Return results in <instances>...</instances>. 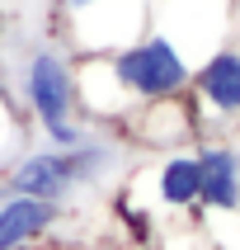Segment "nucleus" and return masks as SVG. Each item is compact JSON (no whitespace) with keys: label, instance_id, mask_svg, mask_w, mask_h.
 <instances>
[{"label":"nucleus","instance_id":"obj_5","mask_svg":"<svg viewBox=\"0 0 240 250\" xmlns=\"http://www.w3.org/2000/svg\"><path fill=\"white\" fill-rule=\"evenodd\" d=\"M198 142H236L240 137V38L203 62L188 81Z\"/></svg>","mask_w":240,"mask_h":250},{"label":"nucleus","instance_id":"obj_10","mask_svg":"<svg viewBox=\"0 0 240 250\" xmlns=\"http://www.w3.org/2000/svg\"><path fill=\"white\" fill-rule=\"evenodd\" d=\"M24 146H28V118L10 99V90L0 85V175L10 170V161L24 151Z\"/></svg>","mask_w":240,"mask_h":250},{"label":"nucleus","instance_id":"obj_3","mask_svg":"<svg viewBox=\"0 0 240 250\" xmlns=\"http://www.w3.org/2000/svg\"><path fill=\"white\" fill-rule=\"evenodd\" d=\"M109 66L123 85V95L132 104H155V99H174L188 95V81H193V62L174 47L169 38H160L155 28H146L137 42H127L123 52H109Z\"/></svg>","mask_w":240,"mask_h":250},{"label":"nucleus","instance_id":"obj_11","mask_svg":"<svg viewBox=\"0 0 240 250\" xmlns=\"http://www.w3.org/2000/svg\"><path fill=\"white\" fill-rule=\"evenodd\" d=\"M236 146H240V142H236Z\"/></svg>","mask_w":240,"mask_h":250},{"label":"nucleus","instance_id":"obj_2","mask_svg":"<svg viewBox=\"0 0 240 250\" xmlns=\"http://www.w3.org/2000/svg\"><path fill=\"white\" fill-rule=\"evenodd\" d=\"M52 19L71 57H109L146 33L151 0H52Z\"/></svg>","mask_w":240,"mask_h":250},{"label":"nucleus","instance_id":"obj_4","mask_svg":"<svg viewBox=\"0 0 240 250\" xmlns=\"http://www.w3.org/2000/svg\"><path fill=\"white\" fill-rule=\"evenodd\" d=\"M146 28H155L193 66H203L217 47L240 38V0H151Z\"/></svg>","mask_w":240,"mask_h":250},{"label":"nucleus","instance_id":"obj_1","mask_svg":"<svg viewBox=\"0 0 240 250\" xmlns=\"http://www.w3.org/2000/svg\"><path fill=\"white\" fill-rule=\"evenodd\" d=\"M5 66L10 71L0 76V85L10 90V99L19 104L28 127L47 132V127H61L71 118H85L75 104V57L56 38V28L47 38H28Z\"/></svg>","mask_w":240,"mask_h":250},{"label":"nucleus","instance_id":"obj_6","mask_svg":"<svg viewBox=\"0 0 240 250\" xmlns=\"http://www.w3.org/2000/svg\"><path fill=\"white\" fill-rule=\"evenodd\" d=\"M137 208L151 217H193L198 194H203V166H198V146L179 151H160L151 166H141L123 189Z\"/></svg>","mask_w":240,"mask_h":250},{"label":"nucleus","instance_id":"obj_8","mask_svg":"<svg viewBox=\"0 0 240 250\" xmlns=\"http://www.w3.org/2000/svg\"><path fill=\"white\" fill-rule=\"evenodd\" d=\"M198 166H203L198 212L240 217V146L236 142H198Z\"/></svg>","mask_w":240,"mask_h":250},{"label":"nucleus","instance_id":"obj_9","mask_svg":"<svg viewBox=\"0 0 240 250\" xmlns=\"http://www.w3.org/2000/svg\"><path fill=\"white\" fill-rule=\"evenodd\" d=\"M66 208L61 203H42V198H0V250H33L38 241H47L61 227Z\"/></svg>","mask_w":240,"mask_h":250},{"label":"nucleus","instance_id":"obj_7","mask_svg":"<svg viewBox=\"0 0 240 250\" xmlns=\"http://www.w3.org/2000/svg\"><path fill=\"white\" fill-rule=\"evenodd\" d=\"M118 137L127 146H141V151H179V146H198V123H193V104L188 95H174V99H155V104H141L132 109Z\"/></svg>","mask_w":240,"mask_h":250}]
</instances>
